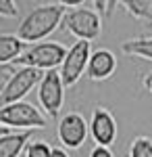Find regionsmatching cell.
<instances>
[{"mask_svg": "<svg viewBox=\"0 0 152 157\" xmlns=\"http://www.w3.org/2000/svg\"><path fill=\"white\" fill-rule=\"evenodd\" d=\"M119 6H123L131 17L152 23V0H123L119 2Z\"/></svg>", "mask_w": 152, "mask_h": 157, "instance_id": "cell-14", "label": "cell"}, {"mask_svg": "<svg viewBox=\"0 0 152 157\" xmlns=\"http://www.w3.org/2000/svg\"><path fill=\"white\" fill-rule=\"evenodd\" d=\"M52 149L46 140H31L27 151H25V157H52Z\"/></svg>", "mask_w": 152, "mask_h": 157, "instance_id": "cell-16", "label": "cell"}, {"mask_svg": "<svg viewBox=\"0 0 152 157\" xmlns=\"http://www.w3.org/2000/svg\"><path fill=\"white\" fill-rule=\"evenodd\" d=\"M67 50L69 48H65L56 40H46V42L27 46V50L15 61V65L17 67H34L44 73L54 71V69H60L63 61L67 57Z\"/></svg>", "mask_w": 152, "mask_h": 157, "instance_id": "cell-3", "label": "cell"}, {"mask_svg": "<svg viewBox=\"0 0 152 157\" xmlns=\"http://www.w3.org/2000/svg\"><path fill=\"white\" fill-rule=\"evenodd\" d=\"M52 157H71V155L67 153L65 147H54V149H52Z\"/></svg>", "mask_w": 152, "mask_h": 157, "instance_id": "cell-21", "label": "cell"}, {"mask_svg": "<svg viewBox=\"0 0 152 157\" xmlns=\"http://www.w3.org/2000/svg\"><path fill=\"white\" fill-rule=\"evenodd\" d=\"M94 6L98 9V13H104V17H108L113 13V6H117V2H94Z\"/></svg>", "mask_w": 152, "mask_h": 157, "instance_id": "cell-18", "label": "cell"}, {"mask_svg": "<svg viewBox=\"0 0 152 157\" xmlns=\"http://www.w3.org/2000/svg\"><path fill=\"white\" fill-rule=\"evenodd\" d=\"M71 4L67 2H44L27 13L23 21L17 27V36L25 44H40L46 42L50 34H54L59 27H63V19L69 11Z\"/></svg>", "mask_w": 152, "mask_h": 157, "instance_id": "cell-1", "label": "cell"}, {"mask_svg": "<svg viewBox=\"0 0 152 157\" xmlns=\"http://www.w3.org/2000/svg\"><path fill=\"white\" fill-rule=\"evenodd\" d=\"M63 29L69 32L75 40L92 42L102 34V17L96 9H90L88 4L77 2L69 6V11L63 19Z\"/></svg>", "mask_w": 152, "mask_h": 157, "instance_id": "cell-2", "label": "cell"}, {"mask_svg": "<svg viewBox=\"0 0 152 157\" xmlns=\"http://www.w3.org/2000/svg\"><path fill=\"white\" fill-rule=\"evenodd\" d=\"M0 124L11 130H44L48 126V117L29 101H19L13 105L0 107Z\"/></svg>", "mask_w": 152, "mask_h": 157, "instance_id": "cell-4", "label": "cell"}, {"mask_svg": "<svg viewBox=\"0 0 152 157\" xmlns=\"http://www.w3.org/2000/svg\"><path fill=\"white\" fill-rule=\"evenodd\" d=\"M65 84H63V78L60 71H46L44 73V80L38 86V101H40V107L46 111L48 117H59L60 109L65 105ZM60 120V117H59Z\"/></svg>", "mask_w": 152, "mask_h": 157, "instance_id": "cell-7", "label": "cell"}, {"mask_svg": "<svg viewBox=\"0 0 152 157\" xmlns=\"http://www.w3.org/2000/svg\"><path fill=\"white\" fill-rule=\"evenodd\" d=\"M117 120L106 107H96L90 117V136L98 147H110L117 140Z\"/></svg>", "mask_w": 152, "mask_h": 157, "instance_id": "cell-9", "label": "cell"}, {"mask_svg": "<svg viewBox=\"0 0 152 157\" xmlns=\"http://www.w3.org/2000/svg\"><path fill=\"white\" fill-rule=\"evenodd\" d=\"M90 157H115L113 155V151L108 149V147H94L92 151H90Z\"/></svg>", "mask_w": 152, "mask_h": 157, "instance_id": "cell-19", "label": "cell"}, {"mask_svg": "<svg viewBox=\"0 0 152 157\" xmlns=\"http://www.w3.org/2000/svg\"><path fill=\"white\" fill-rule=\"evenodd\" d=\"M44 80V71L34 69V67H17L13 78L0 88V105H13L23 101L34 88L40 86V82Z\"/></svg>", "mask_w": 152, "mask_h": 157, "instance_id": "cell-5", "label": "cell"}, {"mask_svg": "<svg viewBox=\"0 0 152 157\" xmlns=\"http://www.w3.org/2000/svg\"><path fill=\"white\" fill-rule=\"evenodd\" d=\"M90 134V121H85L81 113L69 111L59 120L56 136L65 149H79Z\"/></svg>", "mask_w": 152, "mask_h": 157, "instance_id": "cell-8", "label": "cell"}, {"mask_svg": "<svg viewBox=\"0 0 152 157\" xmlns=\"http://www.w3.org/2000/svg\"><path fill=\"white\" fill-rule=\"evenodd\" d=\"M19 6L13 0H0V17H17Z\"/></svg>", "mask_w": 152, "mask_h": 157, "instance_id": "cell-17", "label": "cell"}, {"mask_svg": "<svg viewBox=\"0 0 152 157\" xmlns=\"http://www.w3.org/2000/svg\"><path fill=\"white\" fill-rule=\"evenodd\" d=\"M117 71V57L108 48H96L88 63V78L92 82H104Z\"/></svg>", "mask_w": 152, "mask_h": 157, "instance_id": "cell-10", "label": "cell"}, {"mask_svg": "<svg viewBox=\"0 0 152 157\" xmlns=\"http://www.w3.org/2000/svg\"><path fill=\"white\" fill-rule=\"evenodd\" d=\"M31 130H11L0 126V157H19L31 143Z\"/></svg>", "mask_w": 152, "mask_h": 157, "instance_id": "cell-11", "label": "cell"}, {"mask_svg": "<svg viewBox=\"0 0 152 157\" xmlns=\"http://www.w3.org/2000/svg\"><path fill=\"white\" fill-rule=\"evenodd\" d=\"M142 84H144V88L152 94V71H148L144 78H142Z\"/></svg>", "mask_w": 152, "mask_h": 157, "instance_id": "cell-20", "label": "cell"}, {"mask_svg": "<svg viewBox=\"0 0 152 157\" xmlns=\"http://www.w3.org/2000/svg\"><path fill=\"white\" fill-rule=\"evenodd\" d=\"M129 157H152V136H136L129 147Z\"/></svg>", "mask_w": 152, "mask_h": 157, "instance_id": "cell-15", "label": "cell"}, {"mask_svg": "<svg viewBox=\"0 0 152 157\" xmlns=\"http://www.w3.org/2000/svg\"><path fill=\"white\" fill-rule=\"evenodd\" d=\"M92 42H83V40H75L67 50V57L60 65V78L65 88L75 86L83 78V73H88V63L92 57Z\"/></svg>", "mask_w": 152, "mask_h": 157, "instance_id": "cell-6", "label": "cell"}, {"mask_svg": "<svg viewBox=\"0 0 152 157\" xmlns=\"http://www.w3.org/2000/svg\"><path fill=\"white\" fill-rule=\"evenodd\" d=\"M25 50L27 44L17 34H0V65H13Z\"/></svg>", "mask_w": 152, "mask_h": 157, "instance_id": "cell-12", "label": "cell"}, {"mask_svg": "<svg viewBox=\"0 0 152 157\" xmlns=\"http://www.w3.org/2000/svg\"><path fill=\"white\" fill-rule=\"evenodd\" d=\"M123 55L127 57H138L144 61H152V36H138L129 38L121 44Z\"/></svg>", "mask_w": 152, "mask_h": 157, "instance_id": "cell-13", "label": "cell"}]
</instances>
